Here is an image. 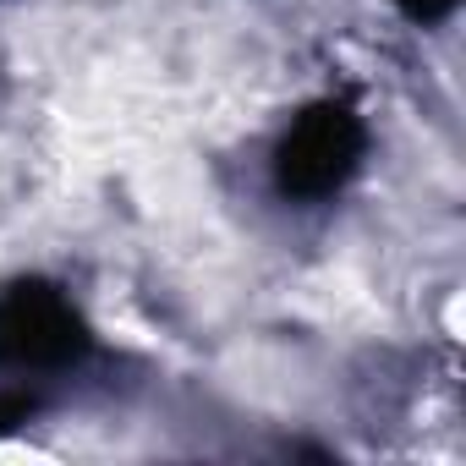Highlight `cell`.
<instances>
[{"mask_svg": "<svg viewBox=\"0 0 466 466\" xmlns=\"http://www.w3.org/2000/svg\"><path fill=\"white\" fill-rule=\"evenodd\" d=\"M34 411H39V395H28V390H6V395H0V439L17 433Z\"/></svg>", "mask_w": 466, "mask_h": 466, "instance_id": "obj_3", "label": "cell"}, {"mask_svg": "<svg viewBox=\"0 0 466 466\" xmlns=\"http://www.w3.org/2000/svg\"><path fill=\"white\" fill-rule=\"evenodd\" d=\"M368 159V127L346 99H313L275 143V192L291 203H324L351 187Z\"/></svg>", "mask_w": 466, "mask_h": 466, "instance_id": "obj_1", "label": "cell"}, {"mask_svg": "<svg viewBox=\"0 0 466 466\" xmlns=\"http://www.w3.org/2000/svg\"><path fill=\"white\" fill-rule=\"evenodd\" d=\"M455 6H461V0H395V12H400L406 23H417V28H433V23H444Z\"/></svg>", "mask_w": 466, "mask_h": 466, "instance_id": "obj_4", "label": "cell"}, {"mask_svg": "<svg viewBox=\"0 0 466 466\" xmlns=\"http://www.w3.org/2000/svg\"><path fill=\"white\" fill-rule=\"evenodd\" d=\"M88 351H94V329L56 280L17 275V280L0 286V362H12V368H72Z\"/></svg>", "mask_w": 466, "mask_h": 466, "instance_id": "obj_2", "label": "cell"}]
</instances>
